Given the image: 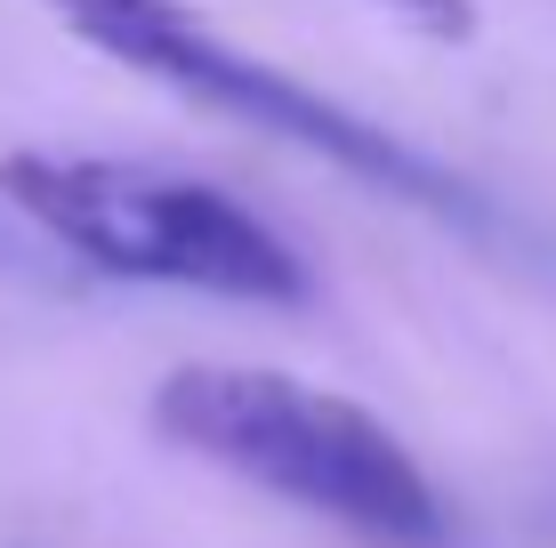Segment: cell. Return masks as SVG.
Returning a JSON list of instances; mask_svg holds the SVG:
<instances>
[{
    "label": "cell",
    "instance_id": "6da1fadb",
    "mask_svg": "<svg viewBox=\"0 0 556 548\" xmlns=\"http://www.w3.org/2000/svg\"><path fill=\"white\" fill-rule=\"evenodd\" d=\"M153 428L339 533L379 548H444V500L404 436L315 380L258 364H186L153 387Z\"/></svg>",
    "mask_w": 556,
    "mask_h": 548
},
{
    "label": "cell",
    "instance_id": "7a4b0ae2",
    "mask_svg": "<svg viewBox=\"0 0 556 548\" xmlns=\"http://www.w3.org/2000/svg\"><path fill=\"white\" fill-rule=\"evenodd\" d=\"M0 202L41 242L113 282H162V291L242 298V307H299L315 291L306 258L258 211L178 169L113 154H9Z\"/></svg>",
    "mask_w": 556,
    "mask_h": 548
},
{
    "label": "cell",
    "instance_id": "3957f363",
    "mask_svg": "<svg viewBox=\"0 0 556 548\" xmlns=\"http://www.w3.org/2000/svg\"><path fill=\"white\" fill-rule=\"evenodd\" d=\"M41 9L73 33V41L105 49L113 65L146 73V81H162V89H178V98L226 113V122L266 129V138H291V145H306V154L355 169V178L379 186V194L419 202V211L476 218V194L452 178L444 162H428L419 145L388 138L379 122L331 105L323 89L275 73L266 56H242L235 41H218V33H210L186 0H41Z\"/></svg>",
    "mask_w": 556,
    "mask_h": 548
},
{
    "label": "cell",
    "instance_id": "277c9868",
    "mask_svg": "<svg viewBox=\"0 0 556 548\" xmlns=\"http://www.w3.org/2000/svg\"><path fill=\"white\" fill-rule=\"evenodd\" d=\"M371 9H388L395 25L428 33V41H468L476 33V0H371Z\"/></svg>",
    "mask_w": 556,
    "mask_h": 548
}]
</instances>
